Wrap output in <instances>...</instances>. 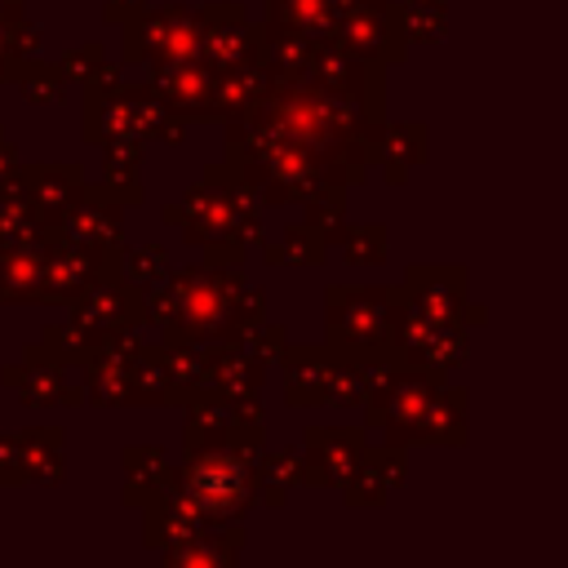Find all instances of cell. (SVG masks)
Segmentation results:
<instances>
[{
    "label": "cell",
    "mask_w": 568,
    "mask_h": 568,
    "mask_svg": "<svg viewBox=\"0 0 568 568\" xmlns=\"http://www.w3.org/2000/svg\"><path fill=\"white\" fill-rule=\"evenodd\" d=\"M169 399V346L142 342L129 359V408H164Z\"/></svg>",
    "instance_id": "obj_33"
},
{
    "label": "cell",
    "mask_w": 568,
    "mask_h": 568,
    "mask_svg": "<svg viewBox=\"0 0 568 568\" xmlns=\"http://www.w3.org/2000/svg\"><path fill=\"white\" fill-rule=\"evenodd\" d=\"M13 186L27 195V204L53 226L71 204H80L84 195V169L80 164H62V160H49V164H13Z\"/></svg>",
    "instance_id": "obj_19"
},
{
    "label": "cell",
    "mask_w": 568,
    "mask_h": 568,
    "mask_svg": "<svg viewBox=\"0 0 568 568\" xmlns=\"http://www.w3.org/2000/svg\"><path fill=\"white\" fill-rule=\"evenodd\" d=\"M169 488H173L186 506H195L200 519H209V524L244 519V515L257 506L253 457H244V453L231 448V444L182 453V462L169 470Z\"/></svg>",
    "instance_id": "obj_6"
},
{
    "label": "cell",
    "mask_w": 568,
    "mask_h": 568,
    "mask_svg": "<svg viewBox=\"0 0 568 568\" xmlns=\"http://www.w3.org/2000/svg\"><path fill=\"white\" fill-rule=\"evenodd\" d=\"M226 160L244 173V182L257 191L262 209L275 204H306L315 191H324L333 178V169L302 142L275 133L271 124H262L257 115L244 120H226Z\"/></svg>",
    "instance_id": "obj_4"
},
{
    "label": "cell",
    "mask_w": 568,
    "mask_h": 568,
    "mask_svg": "<svg viewBox=\"0 0 568 568\" xmlns=\"http://www.w3.org/2000/svg\"><path fill=\"white\" fill-rule=\"evenodd\" d=\"M257 53H262V22H248L244 4L213 0L200 9V62L209 71L257 62Z\"/></svg>",
    "instance_id": "obj_12"
},
{
    "label": "cell",
    "mask_w": 568,
    "mask_h": 568,
    "mask_svg": "<svg viewBox=\"0 0 568 568\" xmlns=\"http://www.w3.org/2000/svg\"><path fill=\"white\" fill-rule=\"evenodd\" d=\"M18 164V151H13V142H9V133L0 129V173H9Z\"/></svg>",
    "instance_id": "obj_52"
},
{
    "label": "cell",
    "mask_w": 568,
    "mask_h": 568,
    "mask_svg": "<svg viewBox=\"0 0 568 568\" xmlns=\"http://www.w3.org/2000/svg\"><path fill=\"white\" fill-rule=\"evenodd\" d=\"M346 191H351V186L328 182L324 191H315V195L302 204V209H306V217H302V222H311V226L328 240V248H333V244H337V235L346 231Z\"/></svg>",
    "instance_id": "obj_41"
},
{
    "label": "cell",
    "mask_w": 568,
    "mask_h": 568,
    "mask_svg": "<svg viewBox=\"0 0 568 568\" xmlns=\"http://www.w3.org/2000/svg\"><path fill=\"white\" fill-rule=\"evenodd\" d=\"M253 488H257V506H284L302 488V448L262 444V453L253 457Z\"/></svg>",
    "instance_id": "obj_32"
},
{
    "label": "cell",
    "mask_w": 568,
    "mask_h": 568,
    "mask_svg": "<svg viewBox=\"0 0 568 568\" xmlns=\"http://www.w3.org/2000/svg\"><path fill=\"white\" fill-rule=\"evenodd\" d=\"M200 58V9L191 4H160L142 9L124 22L120 62L124 67H169Z\"/></svg>",
    "instance_id": "obj_7"
},
{
    "label": "cell",
    "mask_w": 568,
    "mask_h": 568,
    "mask_svg": "<svg viewBox=\"0 0 568 568\" xmlns=\"http://www.w3.org/2000/svg\"><path fill=\"white\" fill-rule=\"evenodd\" d=\"M0 382L18 390L27 408H80L84 404V382H71V368L49 359L36 342L22 351L18 364L0 368Z\"/></svg>",
    "instance_id": "obj_14"
},
{
    "label": "cell",
    "mask_w": 568,
    "mask_h": 568,
    "mask_svg": "<svg viewBox=\"0 0 568 568\" xmlns=\"http://www.w3.org/2000/svg\"><path fill=\"white\" fill-rule=\"evenodd\" d=\"M71 320L89 333H111L120 324H142V288H133L129 280L111 275L102 284H93L84 297L71 302Z\"/></svg>",
    "instance_id": "obj_23"
},
{
    "label": "cell",
    "mask_w": 568,
    "mask_h": 568,
    "mask_svg": "<svg viewBox=\"0 0 568 568\" xmlns=\"http://www.w3.org/2000/svg\"><path fill=\"white\" fill-rule=\"evenodd\" d=\"M466 280L470 275L457 262H413L395 288H399L404 311L439 320V324H466V311H470V284Z\"/></svg>",
    "instance_id": "obj_11"
},
{
    "label": "cell",
    "mask_w": 568,
    "mask_h": 568,
    "mask_svg": "<svg viewBox=\"0 0 568 568\" xmlns=\"http://www.w3.org/2000/svg\"><path fill=\"white\" fill-rule=\"evenodd\" d=\"M164 222L182 231L186 244L204 248L213 266H244L248 244L257 248L262 235V200L244 182V173L222 155L204 169V178L173 204H164Z\"/></svg>",
    "instance_id": "obj_2"
},
{
    "label": "cell",
    "mask_w": 568,
    "mask_h": 568,
    "mask_svg": "<svg viewBox=\"0 0 568 568\" xmlns=\"http://www.w3.org/2000/svg\"><path fill=\"white\" fill-rule=\"evenodd\" d=\"M115 84H124V62H111V58H102V62L80 80L84 93H102V89H115Z\"/></svg>",
    "instance_id": "obj_49"
},
{
    "label": "cell",
    "mask_w": 568,
    "mask_h": 568,
    "mask_svg": "<svg viewBox=\"0 0 568 568\" xmlns=\"http://www.w3.org/2000/svg\"><path fill=\"white\" fill-rule=\"evenodd\" d=\"M195 399H209L204 346H169V399H164V408H186Z\"/></svg>",
    "instance_id": "obj_36"
},
{
    "label": "cell",
    "mask_w": 568,
    "mask_h": 568,
    "mask_svg": "<svg viewBox=\"0 0 568 568\" xmlns=\"http://www.w3.org/2000/svg\"><path fill=\"white\" fill-rule=\"evenodd\" d=\"M102 58H106V49H102V44H75V49H67V53H62L58 71H62L67 80H75V84H80V80H84Z\"/></svg>",
    "instance_id": "obj_47"
},
{
    "label": "cell",
    "mask_w": 568,
    "mask_h": 568,
    "mask_svg": "<svg viewBox=\"0 0 568 568\" xmlns=\"http://www.w3.org/2000/svg\"><path fill=\"white\" fill-rule=\"evenodd\" d=\"M142 9H146V0H102V18L115 22V27H124V22L138 18Z\"/></svg>",
    "instance_id": "obj_50"
},
{
    "label": "cell",
    "mask_w": 568,
    "mask_h": 568,
    "mask_svg": "<svg viewBox=\"0 0 568 568\" xmlns=\"http://www.w3.org/2000/svg\"><path fill=\"white\" fill-rule=\"evenodd\" d=\"M84 191H93V195H102V200H115L120 209H133V204L146 200L142 178H98V182H84Z\"/></svg>",
    "instance_id": "obj_45"
},
{
    "label": "cell",
    "mask_w": 568,
    "mask_h": 568,
    "mask_svg": "<svg viewBox=\"0 0 568 568\" xmlns=\"http://www.w3.org/2000/svg\"><path fill=\"white\" fill-rule=\"evenodd\" d=\"M111 275H120V253H93V248L71 244L53 231L31 306H71L75 297H84L93 284H102Z\"/></svg>",
    "instance_id": "obj_10"
},
{
    "label": "cell",
    "mask_w": 568,
    "mask_h": 568,
    "mask_svg": "<svg viewBox=\"0 0 568 568\" xmlns=\"http://www.w3.org/2000/svg\"><path fill=\"white\" fill-rule=\"evenodd\" d=\"M13 53H9V40H4V13H0V84H9V71H13Z\"/></svg>",
    "instance_id": "obj_51"
},
{
    "label": "cell",
    "mask_w": 568,
    "mask_h": 568,
    "mask_svg": "<svg viewBox=\"0 0 568 568\" xmlns=\"http://www.w3.org/2000/svg\"><path fill=\"white\" fill-rule=\"evenodd\" d=\"M368 448L364 426H306L302 435V488H337L359 453Z\"/></svg>",
    "instance_id": "obj_16"
},
{
    "label": "cell",
    "mask_w": 568,
    "mask_h": 568,
    "mask_svg": "<svg viewBox=\"0 0 568 568\" xmlns=\"http://www.w3.org/2000/svg\"><path fill=\"white\" fill-rule=\"evenodd\" d=\"M262 124H271L275 133L311 146L342 186H359L368 182V160H364V106L337 93H324L315 84H288V89H271L262 98V106L253 111Z\"/></svg>",
    "instance_id": "obj_3"
},
{
    "label": "cell",
    "mask_w": 568,
    "mask_h": 568,
    "mask_svg": "<svg viewBox=\"0 0 568 568\" xmlns=\"http://www.w3.org/2000/svg\"><path fill=\"white\" fill-rule=\"evenodd\" d=\"M146 84L155 89V98L182 115L186 124H213V71L191 58V62H169V67H146Z\"/></svg>",
    "instance_id": "obj_18"
},
{
    "label": "cell",
    "mask_w": 568,
    "mask_h": 568,
    "mask_svg": "<svg viewBox=\"0 0 568 568\" xmlns=\"http://www.w3.org/2000/svg\"><path fill=\"white\" fill-rule=\"evenodd\" d=\"M271 93V75L262 71V62H240L226 71H213V120H244L262 106V98Z\"/></svg>",
    "instance_id": "obj_27"
},
{
    "label": "cell",
    "mask_w": 568,
    "mask_h": 568,
    "mask_svg": "<svg viewBox=\"0 0 568 568\" xmlns=\"http://www.w3.org/2000/svg\"><path fill=\"white\" fill-rule=\"evenodd\" d=\"M359 142H364L368 169H377L390 186H404L408 173L417 164H426V155H430V129L417 124V120H404V124H390L386 115L382 120H368Z\"/></svg>",
    "instance_id": "obj_15"
},
{
    "label": "cell",
    "mask_w": 568,
    "mask_h": 568,
    "mask_svg": "<svg viewBox=\"0 0 568 568\" xmlns=\"http://www.w3.org/2000/svg\"><path fill=\"white\" fill-rule=\"evenodd\" d=\"M169 284V320L160 324L164 346H204L222 337H240L266 320V293L248 284L244 266L195 262L164 275Z\"/></svg>",
    "instance_id": "obj_1"
},
{
    "label": "cell",
    "mask_w": 568,
    "mask_h": 568,
    "mask_svg": "<svg viewBox=\"0 0 568 568\" xmlns=\"http://www.w3.org/2000/svg\"><path fill=\"white\" fill-rule=\"evenodd\" d=\"M120 466H124V493H120V501L129 510H142L155 493L169 488L173 462H169V448L164 444H129L120 453Z\"/></svg>",
    "instance_id": "obj_29"
},
{
    "label": "cell",
    "mask_w": 568,
    "mask_h": 568,
    "mask_svg": "<svg viewBox=\"0 0 568 568\" xmlns=\"http://www.w3.org/2000/svg\"><path fill=\"white\" fill-rule=\"evenodd\" d=\"M262 4H266L262 22L297 31V36H311V40L333 36L337 9H342V0H262Z\"/></svg>",
    "instance_id": "obj_34"
},
{
    "label": "cell",
    "mask_w": 568,
    "mask_h": 568,
    "mask_svg": "<svg viewBox=\"0 0 568 568\" xmlns=\"http://www.w3.org/2000/svg\"><path fill=\"white\" fill-rule=\"evenodd\" d=\"M49 240H53V226H44L31 240L0 244V306H31L36 302Z\"/></svg>",
    "instance_id": "obj_26"
},
{
    "label": "cell",
    "mask_w": 568,
    "mask_h": 568,
    "mask_svg": "<svg viewBox=\"0 0 568 568\" xmlns=\"http://www.w3.org/2000/svg\"><path fill=\"white\" fill-rule=\"evenodd\" d=\"M0 13H4V18H13V13H22V0H0Z\"/></svg>",
    "instance_id": "obj_53"
},
{
    "label": "cell",
    "mask_w": 568,
    "mask_h": 568,
    "mask_svg": "<svg viewBox=\"0 0 568 568\" xmlns=\"http://www.w3.org/2000/svg\"><path fill=\"white\" fill-rule=\"evenodd\" d=\"M9 84H13L31 106H49V102H58V98H62L67 75L58 71V62H44V58L36 53V58H18V62H13Z\"/></svg>",
    "instance_id": "obj_37"
},
{
    "label": "cell",
    "mask_w": 568,
    "mask_h": 568,
    "mask_svg": "<svg viewBox=\"0 0 568 568\" xmlns=\"http://www.w3.org/2000/svg\"><path fill=\"white\" fill-rule=\"evenodd\" d=\"M18 457H22V484L58 488L67 475V435L58 426H27L18 430Z\"/></svg>",
    "instance_id": "obj_28"
},
{
    "label": "cell",
    "mask_w": 568,
    "mask_h": 568,
    "mask_svg": "<svg viewBox=\"0 0 568 568\" xmlns=\"http://www.w3.org/2000/svg\"><path fill=\"white\" fill-rule=\"evenodd\" d=\"M368 395V382H364V364L359 359H333V377H328V404L333 408H359Z\"/></svg>",
    "instance_id": "obj_43"
},
{
    "label": "cell",
    "mask_w": 568,
    "mask_h": 568,
    "mask_svg": "<svg viewBox=\"0 0 568 568\" xmlns=\"http://www.w3.org/2000/svg\"><path fill=\"white\" fill-rule=\"evenodd\" d=\"M4 40H9L13 58H36L40 44H44V31L36 22H27L22 13H13V18H4Z\"/></svg>",
    "instance_id": "obj_46"
},
{
    "label": "cell",
    "mask_w": 568,
    "mask_h": 568,
    "mask_svg": "<svg viewBox=\"0 0 568 568\" xmlns=\"http://www.w3.org/2000/svg\"><path fill=\"white\" fill-rule=\"evenodd\" d=\"M408 44H439L444 40V0H395Z\"/></svg>",
    "instance_id": "obj_42"
},
{
    "label": "cell",
    "mask_w": 568,
    "mask_h": 568,
    "mask_svg": "<svg viewBox=\"0 0 568 568\" xmlns=\"http://www.w3.org/2000/svg\"><path fill=\"white\" fill-rule=\"evenodd\" d=\"M408 479V448L399 444H368L355 462V470L337 484L342 501L351 510H382Z\"/></svg>",
    "instance_id": "obj_17"
},
{
    "label": "cell",
    "mask_w": 568,
    "mask_h": 568,
    "mask_svg": "<svg viewBox=\"0 0 568 568\" xmlns=\"http://www.w3.org/2000/svg\"><path fill=\"white\" fill-rule=\"evenodd\" d=\"M257 248H262L266 266H324V257H328V240L311 222H293V226H284V235L275 244L262 240Z\"/></svg>",
    "instance_id": "obj_35"
},
{
    "label": "cell",
    "mask_w": 568,
    "mask_h": 568,
    "mask_svg": "<svg viewBox=\"0 0 568 568\" xmlns=\"http://www.w3.org/2000/svg\"><path fill=\"white\" fill-rule=\"evenodd\" d=\"M399 288L395 284H328L324 288V346L342 359H395Z\"/></svg>",
    "instance_id": "obj_5"
},
{
    "label": "cell",
    "mask_w": 568,
    "mask_h": 568,
    "mask_svg": "<svg viewBox=\"0 0 568 568\" xmlns=\"http://www.w3.org/2000/svg\"><path fill=\"white\" fill-rule=\"evenodd\" d=\"M22 484V457H18V430H0V488Z\"/></svg>",
    "instance_id": "obj_48"
},
{
    "label": "cell",
    "mask_w": 568,
    "mask_h": 568,
    "mask_svg": "<svg viewBox=\"0 0 568 568\" xmlns=\"http://www.w3.org/2000/svg\"><path fill=\"white\" fill-rule=\"evenodd\" d=\"M169 271H173V257L164 244H133V248L124 244L120 248V280H129L133 288H151Z\"/></svg>",
    "instance_id": "obj_40"
},
{
    "label": "cell",
    "mask_w": 568,
    "mask_h": 568,
    "mask_svg": "<svg viewBox=\"0 0 568 568\" xmlns=\"http://www.w3.org/2000/svg\"><path fill=\"white\" fill-rule=\"evenodd\" d=\"M466 422H470V395H466V386L444 382V386L435 390V399L426 404V413L417 417V426H413V435H408V448H417V444L462 448V444L470 439Z\"/></svg>",
    "instance_id": "obj_25"
},
{
    "label": "cell",
    "mask_w": 568,
    "mask_h": 568,
    "mask_svg": "<svg viewBox=\"0 0 568 568\" xmlns=\"http://www.w3.org/2000/svg\"><path fill=\"white\" fill-rule=\"evenodd\" d=\"M333 40H342L355 58H364L382 71H390L408 58V36H404L395 0H342Z\"/></svg>",
    "instance_id": "obj_8"
},
{
    "label": "cell",
    "mask_w": 568,
    "mask_h": 568,
    "mask_svg": "<svg viewBox=\"0 0 568 568\" xmlns=\"http://www.w3.org/2000/svg\"><path fill=\"white\" fill-rule=\"evenodd\" d=\"M209 519H200L195 506H186L173 488L155 493L146 506H142V546L146 550H164L173 541H186L195 528H204Z\"/></svg>",
    "instance_id": "obj_31"
},
{
    "label": "cell",
    "mask_w": 568,
    "mask_h": 568,
    "mask_svg": "<svg viewBox=\"0 0 568 568\" xmlns=\"http://www.w3.org/2000/svg\"><path fill=\"white\" fill-rule=\"evenodd\" d=\"M240 550H244V519H226V524H204L186 541H173L155 555L169 568H231Z\"/></svg>",
    "instance_id": "obj_24"
},
{
    "label": "cell",
    "mask_w": 568,
    "mask_h": 568,
    "mask_svg": "<svg viewBox=\"0 0 568 568\" xmlns=\"http://www.w3.org/2000/svg\"><path fill=\"white\" fill-rule=\"evenodd\" d=\"M311 36H297V31H284V27H271L262 22V71L271 75V89H288V84H306V67H311Z\"/></svg>",
    "instance_id": "obj_30"
},
{
    "label": "cell",
    "mask_w": 568,
    "mask_h": 568,
    "mask_svg": "<svg viewBox=\"0 0 568 568\" xmlns=\"http://www.w3.org/2000/svg\"><path fill=\"white\" fill-rule=\"evenodd\" d=\"M337 244L346 248V262L351 266H382L386 257H390V235H386V226L382 222H346V231L337 235Z\"/></svg>",
    "instance_id": "obj_39"
},
{
    "label": "cell",
    "mask_w": 568,
    "mask_h": 568,
    "mask_svg": "<svg viewBox=\"0 0 568 568\" xmlns=\"http://www.w3.org/2000/svg\"><path fill=\"white\" fill-rule=\"evenodd\" d=\"M306 84L359 102L368 120H382V115H386V71L373 67V62H364V58H355V53H351L342 40H333V36H324V40L311 44Z\"/></svg>",
    "instance_id": "obj_9"
},
{
    "label": "cell",
    "mask_w": 568,
    "mask_h": 568,
    "mask_svg": "<svg viewBox=\"0 0 568 568\" xmlns=\"http://www.w3.org/2000/svg\"><path fill=\"white\" fill-rule=\"evenodd\" d=\"M395 359H399V364H426V368L453 373L457 364H466V359H470L466 324H439V320H426V315L404 311V302H399Z\"/></svg>",
    "instance_id": "obj_13"
},
{
    "label": "cell",
    "mask_w": 568,
    "mask_h": 568,
    "mask_svg": "<svg viewBox=\"0 0 568 568\" xmlns=\"http://www.w3.org/2000/svg\"><path fill=\"white\" fill-rule=\"evenodd\" d=\"M98 342H102L98 333H89V328H80L75 320H67V324H44L36 346H40L49 359H58V364H67V368H80Z\"/></svg>",
    "instance_id": "obj_38"
},
{
    "label": "cell",
    "mask_w": 568,
    "mask_h": 568,
    "mask_svg": "<svg viewBox=\"0 0 568 568\" xmlns=\"http://www.w3.org/2000/svg\"><path fill=\"white\" fill-rule=\"evenodd\" d=\"M266 373L271 368L257 355H248V346L240 337L204 342V390H209V399L226 404V399H240V395H262Z\"/></svg>",
    "instance_id": "obj_20"
},
{
    "label": "cell",
    "mask_w": 568,
    "mask_h": 568,
    "mask_svg": "<svg viewBox=\"0 0 568 568\" xmlns=\"http://www.w3.org/2000/svg\"><path fill=\"white\" fill-rule=\"evenodd\" d=\"M240 342L248 346V355H257V359L271 368V364H280V351L288 346V328H284L280 320H262V324H253L248 333H240Z\"/></svg>",
    "instance_id": "obj_44"
},
{
    "label": "cell",
    "mask_w": 568,
    "mask_h": 568,
    "mask_svg": "<svg viewBox=\"0 0 568 568\" xmlns=\"http://www.w3.org/2000/svg\"><path fill=\"white\" fill-rule=\"evenodd\" d=\"M333 351L324 342H288L280 351L284 368V404L288 408H320L328 404V377H333Z\"/></svg>",
    "instance_id": "obj_22"
},
{
    "label": "cell",
    "mask_w": 568,
    "mask_h": 568,
    "mask_svg": "<svg viewBox=\"0 0 568 568\" xmlns=\"http://www.w3.org/2000/svg\"><path fill=\"white\" fill-rule=\"evenodd\" d=\"M53 231L71 244L93 248V253H120L124 248V209L115 200H102V195L84 191L80 204H71L53 222Z\"/></svg>",
    "instance_id": "obj_21"
}]
</instances>
